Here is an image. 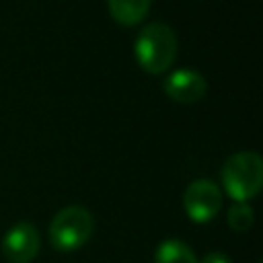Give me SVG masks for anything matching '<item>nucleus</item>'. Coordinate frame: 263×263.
I'll use <instances>...</instances> for the list:
<instances>
[{
  "instance_id": "6e6552de",
  "label": "nucleus",
  "mask_w": 263,
  "mask_h": 263,
  "mask_svg": "<svg viewBox=\"0 0 263 263\" xmlns=\"http://www.w3.org/2000/svg\"><path fill=\"white\" fill-rule=\"evenodd\" d=\"M154 263H197V257L183 240L166 238L156 247Z\"/></svg>"
},
{
  "instance_id": "f257e3e1",
  "label": "nucleus",
  "mask_w": 263,
  "mask_h": 263,
  "mask_svg": "<svg viewBox=\"0 0 263 263\" xmlns=\"http://www.w3.org/2000/svg\"><path fill=\"white\" fill-rule=\"evenodd\" d=\"M134 55L138 66L148 74L166 72L177 58V35L164 23L146 25L134 43Z\"/></svg>"
},
{
  "instance_id": "20e7f679",
  "label": "nucleus",
  "mask_w": 263,
  "mask_h": 263,
  "mask_svg": "<svg viewBox=\"0 0 263 263\" xmlns=\"http://www.w3.org/2000/svg\"><path fill=\"white\" fill-rule=\"evenodd\" d=\"M183 208L195 224L210 222L222 208V191L210 179H197L189 183L183 193Z\"/></svg>"
},
{
  "instance_id": "9d476101",
  "label": "nucleus",
  "mask_w": 263,
  "mask_h": 263,
  "mask_svg": "<svg viewBox=\"0 0 263 263\" xmlns=\"http://www.w3.org/2000/svg\"><path fill=\"white\" fill-rule=\"evenodd\" d=\"M197 263H232L230 259H228V255L226 253H222V251H214V253H208L201 261H197Z\"/></svg>"
},
{
  "instance_id": "0eeeda50",
  "label": "nucleus",
  "mask_w": 263,
  "mask_h": 263,
  "mask_svg": "<svg viewBox=\"0 0 263 263\" xmlns=\"http://www.w3.org/2000/svg\"><path fill=\"white\" fill-rule=\"evenodd\" d=\"M150 4L152 0H107L111 18L123 27H134L144 21L150 10Z\"/></svg>"
},
{
  "instance_id": "f03ea898",
  "label": "nucleus",
  "mask_w": 263,
  "mask_h": 263,
  "mask_svg": "<svg viewBox=\"0 0 263 263\" xmlns=\"http://www.w3.org/2000/svg\"><path fill=\"white\" fill-rule=\"evenodd\" d=\"M224 191L234 201L253 199L263 187V160L253 150H242L232 154L222 166Z\"/></svg>"
},
{
  "instance_id": "7ed1b4c3",
  "label": "nucleus",
  "mask_w": 263,
  "mask_h": 263,
  "mask_svg": "<svg viewBox=\"0 0 263 263\" xmlns=\"http://www.w3.org/2000/svg\"><path fill=\"white\" fill-rule=\"evenodd\" d=\"M95 230L92 214L82 205L62 208L49 224V240L60 253H74L88 242Z\"/></svg>"
},
{
  "instance_id": "423d86ee",
  "label": "nucleus",
  "mask_w": 263,
  "mask_h": 263,
  "mask_svg": "<svg viewBox=\"0 0 263 263\" xmlns=\"http://www.w3.org/2000/svg\"><path fill=\"white\" fill-rule=\"evenodd\" d=\"M162 88L177 103H197L203 99V95L208 90V82L199 72L181 68V70L171 72L164 78Z\"/></svg>"
},
{
  "instance_id": "39448f33",
  "label": "nucleus",
  "mask_w": 263,
  "mask_h": 263,
  "mask_svg": "<svg viewBox=\"0 0 263 263\" xmlns=\"http://www.w3.org/2000/svg\"><path fill=\"white\" fill-rule=\"evenodd\" d=\"M39 232L31 222L14 224L2 238V255L10 263H29L39 253Z\"/></svg>"
},
{
  "instance_id": "1a4fd4ad",
  "label": "nucleus",
  "mask_w": 263,
  "mask_h": 263,
  "mask_svg": "<svg viewBox=\"0 0 263 263\" xmlns=\"http://www.w3.org/2000/svg\"><path fill=\"white\" fill-rule=\"evenodd\" d=\"M255 222V212L245 201H234L228 210V226L236 232H247Z\"/></svg>"
}]
</instances>
